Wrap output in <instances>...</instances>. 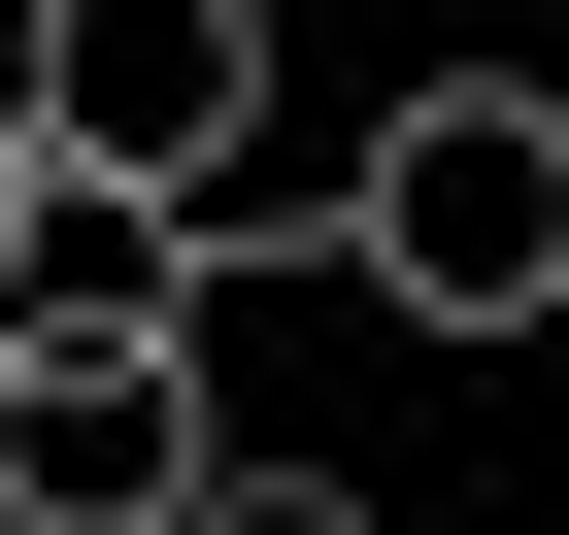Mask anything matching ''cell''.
Instances as JSON below:
<instances>
[{"label": "cell", "instance_id": "6da1fadb", "mask_svg": "<svg viewBox=\"0 0 569 535\" xmlns=\"http://www.w3.org/2000/svg\"><path fill=\"white\" fill-rule=\"evenodd\" d=\"M336 268L402 335H569V101L536 68H436V101H369V168H336Z\"/></svg>", "mask_w": 569, "mask_h": 535}, {"label": "cell", "instance_id": "277c9868", "mask_svg": "<svg viewBox=\"0 0 569 535\" xmlns=\"http://www.w3.org/2000/svg\"><path fill=\"white\" fill-rule=\"evenodd\" d=\"M0 335H201V201H134V168H0Z\"/></svg>", "mask_w": 569, "mask_h": 535}, {"label": "cell", "instance_id": "7a4b0ae2", "mask_svg": "<svg viewBox=\"0 0 569 535\" xmlns=\"http://www.w3.org/2000/svg\"><path fill=\"white\" fill-rule=\"evenodd\" d=\"M34 168H134V201H234L268 168V0H34Z\"/></svg>", "mask_w": 569, "mask_h": 535}, {"label": "cell", "instance_id": "5b68a950", "mask_svg": "<svg viewBox=\"0 0 569 535\" xmlns=\"http://www.w3.org/2000/svg\"><path fill=\"white\" fill-rule=\"evenodd\" d=\"M168 535H402V502H369V468H201Z\"/></svg>", "mask_w": 569, "mask_h": 535}, {"label": "cell", "instance_id": "3957f363", "mask_svg": "<svg viewBox=\"0 0 569 535\" xmlns=\"http://www.w3.org/2000/svg\"><path fill=\"white\" fill-rule=\"evenodd\" d=\"M201 468H234L201 335H0V535H168Z\"/></svg>", "mask_w": 569, "mask_h": 535}, {"label": "cell", "instance_id": "8992f818", "mask_svg": "<svg viewBox=\"0 0 569 535\" xmlns=\"http://www.w3.org/2000/svg\"><path fill=\"white\" fill-rule=\"evenodd\" d=\"M0 168H34V68H0Z\"/></svg>", "mask_w": 569, "mask_h": 535}]
</instances>
